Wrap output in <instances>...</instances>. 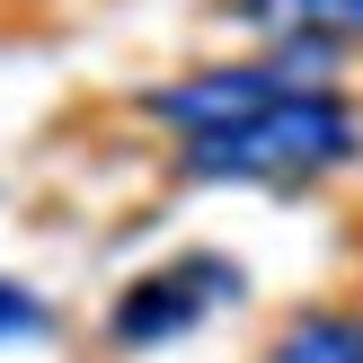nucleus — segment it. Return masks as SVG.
Masks as SVG:
<instances>
[{"label":"nucleus","instance_id":"obj_2","mask_svg":"<svg viewBox=\"0 0 363 363\" xmlns=\"http://www.w3.org/2000/svg\"><path fill=\"white\" fill-rule=\"evenodd\" d=\"M230 293H240V275H230L222 257H177V266L142 275L133 293L116 301V337L124 346H160V337L195 328V319H204L213 301H230Z\"/></svg>","mask_w":363,"mask_h":363},{"label":"nucleus","instance_id":"obj_1","mask_svg":"<svg viewBox=\"0 0 363 363\" xmlns=\"http://www.w3.org/2000/svg\"><path fill=\"white\" fill-rule=\"evenodd\" d=\"M151 116L186 142V169L222 177V186H301V177L354 160V142H363L346 98L284 80L275 62L195 71V80L160 89Z\"/></svg>","mask_w":363,"mask_h":363},{"label":"nucleus","instance_id":"obj_5","mask_svg":"<svg viewBox=\"0 0 363 363\" xmlns=\"http://www.w3.org/2000/svg\"><path fill=\"white\" fill-rule=\"evenodd\" d=\"M18 337H45V301L18 293V284H0V346H18Z\"/></svg>","mask_w":363,"mask_h":363},{"label":"nucleus","instance_id":"obj_3","mask_svg":"<svg viewBox=\"0 0 363 363\" xmlns=\"http://www.w3.org/2000/svg\"><path fill=\"white\" fill-rule=\"evenodd\" d=\"M248 18H266V27L284 35H363V0H248Z\"/></svg>","mask_w":363,"mask_h":363},{"label":"nucleus","instance_id":"obj_4","mask_svg":"<svg viewBox=\"0 0 363 363\" xmlns=\"http://www.w3.org/2000/svg\"><path fill=\"white\" fill-rule=\"evenodd\" d=\"M275 363H363V319H301Z\"/></svg>","mask_w":363,"mask_h":363}]
</instances>
